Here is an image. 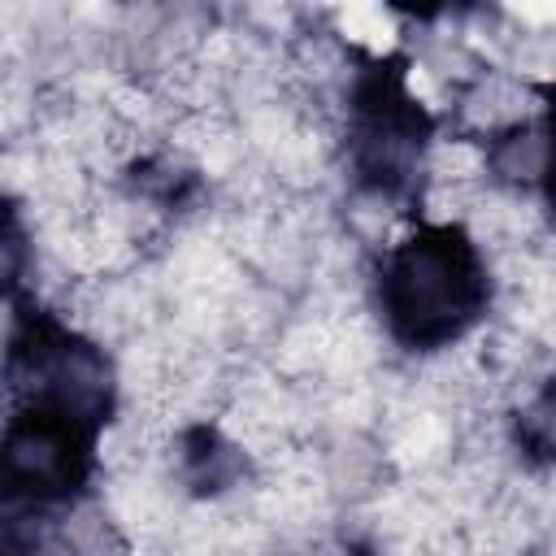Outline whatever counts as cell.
<instances>
[{
  "label": "cell",
  "instance_id": "cell-1",
  "mask_svg": "<svg viewBox=\"0 0 556 556\" xmlns=\"http://www.w3.org/2000/svg\"><path fill=\"white\" fill-rule=\"evenodd\" d=\"M374 304L395 348L430 356L460 343L491 308V269L460 222H417L374 274Z\"/></svg>",
  "mask_w": 556,
  "mask_h": 556
},
{
  "label": "cell",
  "instance_id": "cell-2",
  "mask_svg": "<svg viewBox=\"0 0 556 556\" xmlns=\"http://www.w3.org/2000/svg\"><path fill=\"white\" fill-rule=\"evenodd\" d=\"M434 143V113L408 87V56H365L348 83L343 152L348 178L361 195L408 204L421 191L426 152Z\"/></svg>",
  "mask_w": 556,
  "mask_h": 556
},
{
  "label": "cell",
  "instance_id": "cell-3",
  "mask_svg": "<svg viewBox=\"0 0 556 556\" xmlns=\"http://www.w3.org/2000/svg\"><path fill=\"white\" fill-rule=\"evenodd\" d=\"M109 417L52 400V395H13L4 421V508L48 513L74 504L91 473Z\"/></svg>",
  "mask_w": 556,
  "mask_h": 556
},
{
  "label": "cell",
  "instance_id": "cell-4",
  "mask_svg": "<svg viewBox=\"0 0 556 556\" xmlns=\"http://www.w3.org/2000/svg\"><path fill=\"white\" fill-rule=\"evenodd\" d=\"M178 456H182L187 486L200 491V495H217V491L235 486L239 473H243L239 447L222 430H213V426H191L182 434V443H178Z\"/></svg>",
  "mask_w": 556,
  "mask_h": 556
},
{
  "label": "cell",
  "instance_id": "cell-5",
  "mask_svg": "<svg viewBox=\"0 0 556 556\" xmlns=\"http://www.w3.org/2000/svg\"><path fill=\"white\" fill-rule=\"evenodd\" d=\"M513 443L530 465H556V374L513 417Z\"/></svg>",
  "mask_w": 556,
  "mask_h": 556
},
{
  "label": "cell",
  "instance_id": "cell-6",
  "mask_svg": "<svg viewBox=\"0 0 556 556\" xmlns=\"http://www.w3.org/2000/svg\"><path fill=\"white\" fill-rule=\"evenodd\" d=\"M543 96V117L534 126V187L543 195V208L547 217L556 222V78L539 87Z\"/></svg>",
  "mask_w": 556,
  "mask_h": 556
}]
</instances>
